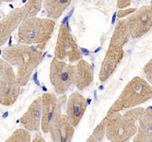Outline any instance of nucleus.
<instances>
[{
  "instance_id": "obj_1",
  "label": "nucleus",
  "mask_w": 152,
  "mask_h": 142,
  "mask_svg": "<svg viewBox=\"0 0 152 142\" xmlns=\"http://www.w3.org/2000/svg\"><path fill=\"white\" fill-rule=\"evenodd\" d=\"M42 55V50L21 43L7 46L1 53L2 59L16 68V79L20 87L27 85L34 71L39 64Z\"/></svg>"
},
{
  "instance_id": "obj_2",
  "label": "nucleus",
  "mask_w": 152,
  "mask_h": 142,
  "mask_svg": "<svg viewBox=\"0 0 152 142\" xmlns=\"http://www.w3.org/2000/svg\"><path fill=\"white\" fill-rule=\"evenodd\" d=\"M145 108L136 106L121 112L105 115L107 139L112 142H125L134 137L138 129L140 118Z\"/></svg>"
},
{
  "instance_id": "obj_3",
  "label": "nucleus",
  "mask_w": 152,
  "mask_h": 142,
  "mask_svg": "<svg viewBox=\"0 0 152 142\" xmlns=\"http://www.w3.org/2000/svg\"><path fill=\"white\" fill-rule=\"evenodd\" d=\"M56 23L50 18H25L17 28V40L21 44L36 45L43 50L51 38Z\"/></svg>"
},
{
  "instance_id": "obj_4",
  "label": "nucleus",
  "mask_w": 152,
  "mask_h": 142,
  "mask_svg": "<svg viewBox=\"0 0 152 142\" xmlns=\"http://www.w3.org/2000/svg\"><path fill=\"white\" fill-rule=\"evenodd\" d=\"M151 99V83L142 77L135 76L125 86L117 100L110 106L106 115L136 107Z\"/></svg>"
},
{
  "instance_id": "obj_5",
  "label": "nucleus",
  "mask_w": 152,
  "mask_h": 142,
  "mask_svg": "<svg viewBox=\"0 0 152 142\" xmlns=\"http://www.w3.org/2000/svg\"><path fill=\"white\" fill-rule=\"evenodd\" d=\"M75 64L53 57L50 62L49 78L51 85L58 95L65 94L74 83Z\"/></svg>"
},
{
  "instance_id": "obj_6",
  "label": "nucleus",
  "mask_w": 152,
  "mask_h": 142,
  "mask_svg": "<svg viewBox=\"0 0 152 142\" xmlns=\"http://www.w3.org/2000/svg\"><path fill=\"white\" fill-rule=\"evenodd\" d=\"M54 57L70 64L77 63L83 59V53L78 44L65 24H61L59 28Z\"/></svg>"
},
{
  "instance_id": "obj_7",
  "label": "nucleus",
  "mask_w": 152,
  "mask_h": 142,
  "mask_svg": "<svg viewBox=\"0 0 152 142\" xmlns=\"http://www.w3.org/2000/svg\"><path fill=\"white\" fill-rule=\"evenodd\" d=\"M130 36L140 38L148 33L152 28V7L144 5L125 18Z\"/></svg>"
},
{
  "instance_id": "obj_8",
  "label": "nucleus",
  "mask_w": 152,
  "mask_h": 142,
  "mask_svg": "<svg viewBox=\"0 0 152 142\" xmlns=\"http://www.w3.org/2000/svg\"><path fill=\"white\" fill-rule=\"evenodd\" d=\"M20 88L16 72L9 64L4 73L0 76V104L5 106L13 105L19 98Z\"/></svg>"
},
{
  "instance_id": "obj_9",
  "label": "nucleus",
  "mask_w": 152,
  "mask_h": 142,
  "mask_svg": "<svg viewBox=\"0 0 152 142\" xmlns=\"http://www.w3.org/2000/svg\"><path fill=\"white\" fill-rule=\"evenodd\" d=\"M42 97V120L41 130L43 133H48L50 122L58 112H61L62 106L66 103L67 97L62 94L57 98L54 94L45 93Z\"/></svg>"
},
{
  "instance_id": "obj_10",
  "label": "nucleus",
  "mask_w": 152,
  "mask_h": 142,
  "mask_svg": "<svg viewBox=\"0 0 152 142\" xmlns=\"http://www.w3.org/2000/svg\"><path fill=\"white\" fill-rule=\"evenodd\" d=\"M75 127L71 124L66 114L58 112L49 126L48 133L54 142H69L72 140Z\"/></svg>"
},
{
  "instance_id": "obj_11",
  "label": "nucleus",
  "mask_w": 152,
  "mask_h": 142,
  "mask_svg": "<svg viewBox=\"0 0 152 142\" xmlns=\"http://www.w3.org/2000/svg\"><path fill=\"white\" fill-rule=\"evenodd\" d=\"M124 56L123 47L109 44L101 64L99 79L101 82L107 81L114 74Z\"/></svg>"
},
{
  "instance_id": "obj_12",
  "label": "nucleus",
  "mask_w": 152,
  "mask_h": 142,
  "mask_svg": "<svg viewBox=\"0 0 152 142\" xmlns=\"http://www.w3.org/2000/svg\"><path fill=\"white\" fill-rule=\"evenodd\" d=\"M25 18H27L26 13L22 6L10 10L0 20V46L7 42L11 34Z\"/></svg>"
},
{
  "instance_id": "obj_13",
  "label": "nucleus",
  "mask_w": 152,
  "mask_h": 142,
  "mask_svg": "<svg viewBox=\"0 0 152 142\" xmlns=\"http://www.w3.org/2000/svg\"><path fill=\"white\" fill-rule=\"evenodd\" d=\"M66 115L71 124L77 127L83 119L88 104L86 99L80 92L75 91L67 99Z\"/></svg>"
},
{
  "instance_id": "obj_14",
  "label": "nucleus",
  "mask_w": 152,
  "mask_h": 142,
  "mask_svg": "<svg viewBox=\"0 0 152 142\" xmlns=\"http://www.w3.org/2000/svg\"><path fill=\"white\" fill-rule=\"evenodd\" d=\"M42 120V97L34 99L27 110L21 116L19 121L22 128L29 132L39 131L41 127Z\"/></svg>"
},
{
  "instance_id": "obj_15",
  "label": "nucleus",
  "mask_w": 152,
  "mask_h": 142,
  "mask_svg": "<svg viewBox=\"0 0 152 142\" xmlns=\"http://www.w3.org/2000/svg\"><path fill=\"white\" fill-rule=\"evenodd\" d=\"M94 78V71L91 65L84 59H80L75 64L74 83L79 90H83L91 84Z\"/></svg>"
},
{
  "instance_id": "obj_16",
  "label": "nucleus",
  "mask_w": 152,
  "mask_h": 142,
  "mask_svg": "<svg viewBox=\"0 0 152 142\" xmlns=\"http://www.w3.org/2000/svg\"><path fill=\"white\" fill-rule=\"evenodd\" d=\"M133 141L152 142V106L144 109Z\"/></svg>"
},
{
  "instance_id": "obj_17",
  "label": "nucleus",
  "mask_w": 152,
  "mask_h": 142,
  "mask_svg": "<svg viewBox=\"0 0 152 142\" xmlns=\"http://www.w3.org/2000/svg\"><path fill=\"white\" fill-rule=\"evenodd\" d=\"M72 0H45L42 7L46 11L48 18L57 19L69 7Z\"/></svg>"
},
{
  "instance_id": "obj_18",
  "label": "nucleus",
  "mask_w": 152,
  "mask_h": 142,
  "mask_svg": "<svg viewBox=\"0 0 152 142\" xmlns=\"http://www.w3.org/2000/svg\"><path fill=\"white\" fill-rule=\"evenodd\" d=\"M130 37V33H129L126 19H125V18L124 19H120V20L117 23L115 28H114V33H113L111 40H110L109 44L123 47L127 44Z\"/></svg>"
},
{
  "instance_id": "obj_19",
  "label": "nucleus",
  "mask_w": 152,
  "mask_h": 142,
  "mask_svg": "<svg viewBox=\"0 0 152 142\" xmlns=\"http://www.w3.org/2000/svg\"><path fill=\"white\" fill-rule=\"evenodd\" d=\"M31 141V135L28 130L25 128H19L11 133L5 140V142H29Z\"/></svg>"
},
{
  "instance_id": "obj_20",
  "label": "nucleus",
  "mask_w": 152,
  "mask_h": 142,
  "mask_svg": "<svg viewBox=\"0 0 152 142\" xmlns=\"http://www.w3.org/2000/svg\"><path fill=\"white\" fill-rule=\"evenodd\" d=\"M42 0H28L23 7L27 18L37 16L42 7Z\"/></svg>"
},
{
  "instance_id": "obj_21",
  "label": "nucleus",
  "mask_w": 152,
  "mask_h": 142,
  "mask_svg": "<svg viewBox=\"0 0 152 142\" xmlns=\"http://www.w3.org/2000/svg\"><path fill=\"white\" fill-rule=\"evenodd\" d=\"M105 131H106V118L105 117L94 129L92 135L96 139L97 141H102L105 136Z\"/></svg>"
},
{
  "instance_id": "obj_22",
  "label": "nucleus",
  "mask_w": 152,
  "mask_h": 142,
  "mask_svg": "<svg viewBox=\"0 0 152 142\" xmlns=\"http://www.w3.org/2000/svg\"><path fill=\"white\" fill-rule=\"evenodd\" d=\"M143 72L145 76V79L152 84V57L144 66Z\"/></svg>"
},
{
  "instance_id": "obj_23",
  "label": "nucleus",
  "mask_w": 152,
  "mask_h": 142,
  "mask_svg": "<svg viewBox=\"0 0 152 142\" xmlns=\"http://www.w3.org/2000/svg\"><path fill=\"white\" fill-rule=\"evenodd\" d=\"M136 10L137 9L134 8V7H127V8L125 9H120L118 13H117V17L119 19H124V18L127 17L129 15L134 13Z\"/></svg>"
},
{
  "instance_id": "obj_24",
  "label": "nucleus",
  "mask_w": 152,
  "mask_h": 142,
  "mask_svg": "<svg viewBox=\"0 0 152 142\" xmlns=\"http://www.w3.org/2000/svg\"><path fill=\"white\" fill-rule=\"evenodd\" d=\"M133 0H117V5L119 9H125L129 7L132 4ZM135 1H141V0H135Z\"/></svg>"
},
{
  "instance_id": "obj_25",
  "label": "nucleus",
  "mask_w": 152,
  "mask_h": 142,
  "mask_svg": "<svg viewBox=\"0 0 152 142\" xmlns=\"http://www.w3.org/2000/svg\"><path fill=\"white\" fill-rule=\"evenodd\" d=\"M8 64L9 63H7L4 59H0V76L2 75V74L4 73V72L5 71L6 68H7Z\"/></svg>"
},
{
  "instance_id": "obj_26",
  "label": "nucleus",
  "mask_w": 152,
  "mask_h": 142,
  "mask_svg": "<svg viewBox=\"0 0 152 142\" xmlns=\"http://www.w3.org/2000/svg\"><path fill=\"white\" fill-rule=\"evenodd\" d=\"M33 141L34 142H41V141H45V139L42 136L41 132L39 130V131H37V133L35 135V137L33 139Z\"/></svg>"
},
{
  "instance_id": "obj_27",
  "label": "nucleus",
  "mask_w": 152,
  "mask_h": 142,
  "mask_svg": "<svg viewBox=\"0 0 152 142\" xmlns=\"http://www.w3.org/2000/svg\"><path fill=\"white\" fill-rule=\"evenodd\" d=\"M87 141H92V142H94V141H96V139L94 137L93 135H91L90 137L88 138L87 139Z\"/></svg>"
},
{
  "instance_id": "obj_28",
  "label": "nucleus",
  "mask_w": 152,
  "mask_h": 142,
  "mask_svg": "<svg viewBox=\"0 0 152 142\" xmlns=\"http://www.w3.org/2000/svg\"><path fill=\"white\" fill-rule=\"evenodd\" d=\"M13 1H15V0H3V1H5V2H11Z\"/></svg>"
},
{
  "instance_id": "obj_29",
  "label": "nucleus",
  "mask_w": 152,
  "mask_h": 142,
  "mask_svg": "<svg viewBox=\"0 0 152 142\" xmlns=\"http://www.w3.org/2000/svg\"><path fill=\"white\" fill-rule=\"evenodd\" d=\"M150 5H151V7H152V0H151V2H150Z\"/></svg>"
},
{
  "instance_id": "obj_30",
  "label": "nucleus",
  "mask_w": 152,
  "mask_h": 142,
  "mask_svg": "<svg viewBox=\"0 0 152 142\" xmlns=\"http://www.w3.org/2000/svg\"><path fill=\"white\" fill-rule=\"evenodd\" d=\"M2 1H3V0H0V4H1V3L2 2Z\"/></svg>"
},
{
  "instance_id": "obj_31",
  "label": "nucleus",
  "mask_w": 152,
  "mask_h": 142,
  "mask_svg": "<svg viewBox=\"0 0 152 142\" xmlns=\"http://www.w3.org/2000/svg\"><path fill=\"white\" fill-rule=\"evenodd\" d=\"M0 118H1V115H0Z\"/></svg>"
}]
</instances>
